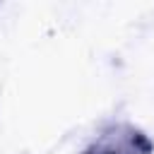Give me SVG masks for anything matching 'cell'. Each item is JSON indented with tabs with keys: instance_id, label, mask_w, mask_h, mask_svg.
Listing matches in <instances>:
<instances>
[{
	"instance_id": "1",
	"label": "cell",
	"mask_w": 154,
	"mask_h": 154,
	"mask_svg": "<svg viewBox=\"0 0 154 154\" xmlns=\"http://www.w3.org/2000/svg\"><path fill=\"white\" fill-rule=\"evenodd\" d=\"M82 154H154V140L142 128L118 120L101 128Z\"/></svg>"
}]
</instances>
